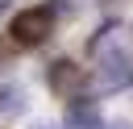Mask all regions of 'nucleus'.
Returning a JSON list of instances; mask_svg holds the SVG:
<instances>
[{
	"label": "nucleus",
	"mask_w": 133,
	"mask_h": 129,
	"mask_svg": "<svg viewBox=\"0 0 133 129\" xmlns=\"http://www.w3.org/2000/svg\"><path fill=\"white\" fill-rule=\"evenodd\" d=\"M46 83H50L54 96H62V100H79L83 87H87V71H83L75 58H54V62L46 67Z\"/></svg>",
	"instance_id": "2"
},
{
	"label": "nucleus",
	"mask_w": 133,
	"mask_h": 129,
	"mask_svg": "<svg viewBox=\"0 0 133 129\" xmlns=\"http://www.w3.org/2000/svg\"><path fill=\"white\" fill-rule=\"evenodd\" d=\"M25 108V92L21 87H0V117H17Z\"/></svg>",
	"instance_id": "6"
},
{
	"label": "nucleus",
	"mask_w": 133,
	"mask_h": 129,
	"mask_svg": "<svg viewBox=\"0 0 133 129\" xmlns=\"http://www.w3.org/2000/svg\"><path fill=\"white\" fill-rule=\"evenodd\" d=\"M129 83H133V58H129V50L121 46L116 54L100 58V67H96V87H100V92H121V87H129Z\"/></svg>",
	"instance_id": "3"
},
{
	"label": "nucleus",
	"mask_w": 133,
	"mask_h": 129,
	"mask_svg": "<svg viewBox=\"0 0 133 129\" xmlns=\"http://www.w3.org/2000/svg\"><path fill=\"white\" fill-rule=\"evenodd\" d=\"M62 125H66V129H104V117H100V108H96L91 100H71Z\"/></svg>",
	"instance_id": "4"
},
{
	"label": "nucleus",
	"mask_w": 133,
	"mask_h": 129,
	"mask_svg": "<svg viewBox=\"0 0 133 129\" xmlns=\"http://www.w3.org/2000/svg\"><path fill=\"white\" fill-rule=\"evenodd\" d=\"M4 4H8V0H0V12H4Z\"/></svg>",
	"instance_id": "8"
},
{
	"label": "nucleus",
	"mask_w": 133,
	"mask_h": 129,
	"mask_svg": "<svg viewBox=\"0 0 133 129\" xmlns=\"http://www.w3.org/2000/svg\"><path fill=\"white\" fill-rule=\"evenodd\" d=\"M12 42L17 46H42L50 33H54V8L50 4H33V8H21L17 17H12Z\"/></svg>",
	"instance_id": "1"
},
{
	"label": "nucleus",
	"mask_w": 133,
	"mask_h": 129,
	"mask_svg": "<svg viewBox=\"0 0 133 129\" xmlns=\"http://www.w3.org/2000/svg\"><path fill=\"white\" fill-rule=\"evenodd\" d=\"M116 50H121V29H116V25H104V29L87 42V54H91L96 62L108 58V54H116Z\"/></svg>",
	"instance_id": "5"
},
{
	"label": "nucleus",
	"mask_w": 133,
	"mask_h": 129,
	"mask_svg": "<svg viewBox=\"0 0 133 129\" xmlns=\"http://www.w3.org/2000/svg\"><path fill=\"white\" fill-rule=\"evenodd\" d=\"M112 129H129V125H112Z\"/></svg>",
	"instance_id": "7"
}]
</instances>
